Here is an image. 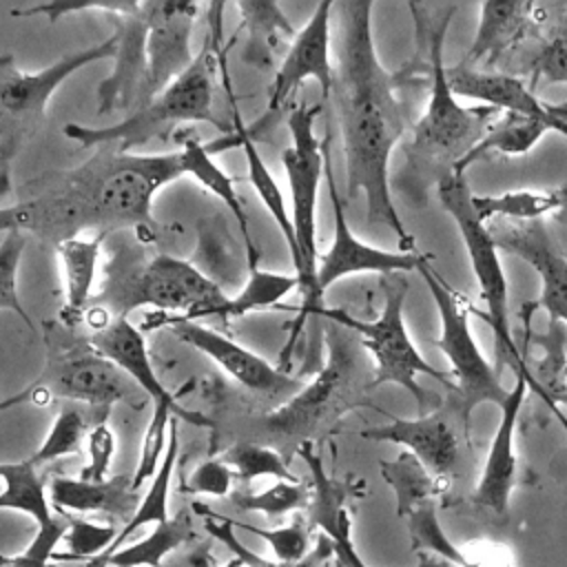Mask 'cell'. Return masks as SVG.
I'll return each mask as SVG.
<instances>
[{
  "instance_id": "9a60e30c",
  "label": "cell",
  "mask_w": 567,
  "mask_h": 567,
  "mask_svg": "<svg viewBox=\"0 0 567 567\" xmlns=\"http://www.w3.org/2000/svg\"><path fill=\"white\" fill-rule=\"evenodd\" d=\"M157 326H166L179 341L204 352L210 361H215L228 377H233L246 390L261 396H279V394H297L306 388L301 379L290 377L286 370L270 365L259 354L250 352L241 343L230 337L202 326L190 319H177L162 315Z\"/></svg>"
},
{
  "instance_id": "30bf717a",
  "label": "cell",
  "mask_w": 567,
  "mask_h": 567,
  "mask_svg": "<svg viewBox=\"0 0 567 567\" xmlns=\"http://www.w3.org/2000/svg\"><path fill=\"white\" fill-rule=\"evenodd\" d=\"M383 288V310L379 319L374 321H363L354 319L341 308H321L317 317L330 319L337 326H343L350 332H357L361 337V343L374 359V374L370 379V390L383 385V383H394L401 385L405 392H410L421 410V416L425 408L430 405V399L425 390L419 385L416 377L425 374L432 377L434 381L447 385L454 390V381L439 372L425 357L416 350L412 343L405 321H403V303L410 292L408 279L403 272L394 275H383L381 281Z\"/></svg>"
},
{
  "instance_id": "60d3db41",
  "label": "cell",
  "mask_w": 567,
  "mask_h": 567,
  "mask_svg": "<svg viewBox=\"0 0 567 567\" xmlns=\"http://www.w3.org/2000/svg\"><path fill=\"white\" fill-rule=\"evenodd\" d=\"M84 434H86L84 414L78 408H62L58 412L44 443L33 452V456L29 461L40 467V465L53 463L62 456L78 454Z\"/></svg>"
},
{
  "instance_id": "3957f363",
  "label": "cell",
  "mask_w": 567,
  "mask_h": 567,
  "mask_svg": "<svg viewBox=\"0 0 567 567\" xmlns=\"http://www.w3.org/2000/svg\"><path fill=\"white\" fill-rule=\"evenodd\" d=\"M410 11L414 13L416 29L427 40L430 73V100L425 113L412 124L410 155L416 159V166L441 171L443 179L485 137L501 111L492 106H461L447 82L443 42L456 4L436 7L434 18L425 4L410 2Z\"/></svg>"
},
{
  "instance_id": "1f68e13d",
  "label": "cell",
  "mask_w": 567,
  "mask_h": 567,
  "mask_svg": "<svg viewBox=\"0 0 567 567\" xmlns=\"http://www.w3.org/2000/svg\"><path fill=\"white\" fill-rule=\"evenodd\" d=\"M0 476H2V494H0L2 509L22 512L31 516L38 527H44L55 520L53 505L47 494V483L40 476L38 465H33L29 458L18 463H2Z\"/></svg>"
},
{
  "instance_id": "d6a6232c",
  "label": "cell",
  "mask_w": 567,
  "mask_h": 567,
  "mask_svg": "<svg viewBox=\"0 0 567 567\" xmlns=\"http://www.w3.org/2000/svg\"><path fill=\"white\" fill-rule=\"evenodd\" d=\"M379 467L383 481L394 489L396 514L401 518L447 487V481L436 478L412 452H401L394 461H381Z\"/></svg>"
},
{
  "instance_id": "7402d4cb",
  "label": "cell",
  "mask_w": 567,
  "mask_h": 567,
  "mask_svg": "<svg viewBox=\"0 0 567 567\" xmlns=\"http://www.w3.org/2000/svg\"><path fill=\"white\" fill-rule=\"evenodd\" d=\"M549 16H551L549 4L512 2V0L483 2L474 42L461 62L467 66H476L478 62L494 64L501 55L518 47L525 38L547 27Z\"/></svg>"
},
{
  "instance_id": "4316f807",
  "label": "cell",
  "mask_w": 567,
  "mask_h": 567,
  "mask_svg": "<svg viewBox=\"0 0 567 567\" xmlns=\"http://www.w3.org/2000/svg\"><path fill=\"white\" fill-rule=\"evenodd\" d=\"M106 235L97 233L89 239L75 237L66 239L58 246L62 272H64V306L60 310V321L78 328L93 303V284H95V270H97V257L100 246Z\"/></svg>"
},
{
  "instance_id": "ee69618b",
  "label": "cell",
  "mask_w": 567,
  "mask_h": 567,
  "mask_svg": "<svg viewBox=\"0 0 567 567\" xmlns=\"http://www.w3.org/2000/svg\"><path fill=\"white\" fill-rule=\"evenodd\" d=\"M69 520L64 514L55 516L53 523L38 527L33 540L18 554H2L0 567H49L55 558L58 543L66 536Z\"/></svg>"
},
{
  "instance_id": "8d00e7d4",
  "label": "cell",
  "mask_w": 567,
  "mask_h": 567,
  "mask_svg": "<svg viewBox=\"0 0 567 567\" xmlns=\"http://www.w3.org/2000/svg\"><path fill=\"white\" fill-rule=\"evenodd\" d=\"M292 288H299L297 275H281V272L259 270L257 266H252L248 284L244 286V290L239 295L228 299V303L221 310V319L244 317L252 310L270 308L281 297H286Z\"/></svg>"
},
{
  "instance_id": "f35d334b",
  "label": "cell",
  "mask_w": 567,
  "mask_h": 567,
  "mask_svg": "<svg viewBox=\"0 0 567 567\" xmlns=\"http://www.w3.org/2000/svg\"><path fill=\"white\" fill-rule=\"evenodd\" d=\"M310 498H312V492L301 481H279L272 487L257 494L237 492L230 496L235 507L244 512H261L270 518L308 509Z\"/></svg>"
},
{
  "instance_id": "cb8c5ba5",
  "label": "cell",
  "mask_w": 567,
  "mask_h": 567,
  "mask_svg": "<svg viewBox=\"0 0 567 567\" xmlns=\"http://www.w3.org/2000/svg\"><path fill=\"white\" fill-rule=\"evenodd\" d=\"M89 339L104 357L122 368L142 392H146L153 405H171L182 410L177 396L157 377L144 334L128 319H111L100 330H93Z\"/></svg>"
},
{
  "instance_id": "ac0fdd59",
  "label": "cell",
  "mask_w": 567,
  "mask_h": 567,
  "mask_svg": "<svg viewBox=\"0 0 567 567\" xmlns=\"http://www.w3.org/2000/svg\"><path fill=\"white\" fill-rule=\"evenodd\" d=\"M297 454L303 458L312 476V498L308 505L310 529H321V534H326L334 545V558L343 560L348 567H368L352 543V518L346 509V485L328 476L323 461L310 441H301ZM416 567H445V560L421 551Z\"/></svg>"
},
{
  "instance_id": "d4e9b609",
  "label": "cell",
  "mask_w": 567,
  "mask_h": 567,
  "mask_svg": "<svg viewBox=\"0 0 567 567\" xmlns=\"http://www.w3.org/2000/svg\"><path fill=\"white\" fill-rule=\"evenodd\" d=\"M49 498L55 512L109 514L115 518H131L142 503L133 487V476H113L104 481L58 476L49 483Z\"/></svg>"
},
{
  "instance_id": "83f0119b",
  "label": "cell",
  "mask_w": 567,
  "mask_h": 567,
  "mask_svg": "<svg viewBox=\"0 0 567 567\" xmlns=\"http://www.w3.org/2000/svg\"><path fill=\"white\" fill-rule=\"evenodd\" d=\"M226 89H228V97H230V106H233V133L237 137V146L244 151V157H246V164H248V179L255 188V193L259 195L261 204L268 208L270 217L275 219L279 233L284 235V241L290 250V257L295 261L297 257V241H295V228H292V217L286 208V202H284V193L277 184V179L272 177V173L268 171V166L264 164L257 146H255V140H252V126L244 124L241 115H239V109H237V102H235V95L230 91V84L226 80Z\"/></svg>"
},
{
  "instance_id": "8992f818",
  "label": "cell",
  "mask_w": 567,
  "mask_h": 567,
  "mask_svg": "<svg viewBox=\"0 0 567 567\" xmlns=\"http://www.w3.org/2000/svg\"><path fill=\"white\" fill-rule=\"evenodd\" d=\"M321 113V104H297L288 115L290 146L281 153V162L288 175L290 202H292V228L297 241V257L292 261L295 275L299 279L301 310L295 319V328L286 352L292 348L303 321L310 315H319L321 297L317 292V197L319 184L326 177V155L323 140L315 135V117Z\"/></svg>"
},
{
  "instance_id": "ab89813d",
  "label": "cell",
  "mask_w": 567,
  "mask_h": 567,
  "mask_svg": "<svg viewBox=\"0 0 567 567\" xmlns=\"http://www.w3.org/2000/svg\"><path fill=\"white\" fill-rule=\"evenodd\" d=\"M534 80L567 84V4H551L549 35L532 62Z\"/></svg>"
},
{
  "instance_id": "681fc988",
  "label": "cell",
  "mask_w": 567,
  "mask_h": 567,
  "mask_svg": "<svg viewBox=\"0 0 567 567\" xmlns=\"http://www.w3.org/2000/svg\"><path fill=\"white\" fill-rule=\"evenodd\" d=\"M186 567H213V558L210 551L206 547L195 549L188 558H186Z\"/></svg>"
},
{
  "instance_id": "f5cc1de1",
  "label": "cell",
  "mask_w": 567,
  "mask_h": 567,
  "mask_svg": "<svg viewBox=\"0 0 567 567\" xmlns=\"http://www.w3.org/2000/svg\"><path fill=\"white\" fill-rule=\"evenodd\" d=\"M323 567H330V563H328V565H323Z\"/></svg>"
},
{
  "instance_id": "836d02e7",
  "label": "cell",
  "mask_w": 567,
  "mask_h": 567,
  "mask_svg": "<svg viewBox=\"0 0 567 567\" xmlns=\"http://www.w3.org/2000/svg\"><path fill=\"white\" fill-rule=\"evenodd\" d=\"M474 210L481 221H538L545 215H558L560 202L556 188L551 190H507L501 195H474Z\"/></svg>"
},
{
  "instance_id": "277c9868",
  "label": "cell",
  "mask_w": 567,
  "mask_h": 567,
  "mask_svg": "<svg viewBox=\"0 0 567 567\" xmlns=\"http://www.w3.org/2000/svg\"><path fill=\"white\" fill-rule=\"evenodd\" d=\"M217 40V33H213L184 75H179L164 93L137 106L122 122L111 126L69 122L62 133L80 146H106L120 153H135L151 140H166L168 131L182 122H206L221 128V122L213 111V73L219 60Z\"/></svg>"
},
{
  "instance_id": "6da1fadb",
  "label": "cell",
  "mask_w": 567,
  "mask_h": 567,
  "mask_svg": "<svg viewBox=\"0 0 567 567\" xmlns=\"http://www.w3.org/2000/svg\"><path fill=\"white\" fill-rule=\"evenodd\" d=\"M372 2H334V106L346 157V193H363L370 224L394 230L401 250L412 252L408 233L390 195L388 166L394 144L408 128L403 104L394 95V75L383 69L372 38Z\"/></svg>"
},
{
  "instance_id": "f546056e",
  "label": "cell",
  "mask_w": 567,
  "mask_h": 567,
  "mask_svg": "<svg viewBox=\"0 0 567 567\" xmlns=\"http://www.w3.org/2000/svg\"><path fill=\"white\" fill-rule=\"evenodd\" d=\"M545 133H549V126L543 120L520 115L514 111H503L494 120V124L489 126L485 137L456 164L454 173L465 175L467 166H472L474 162H478L481 157H485L489 153L525 155L536 146V142H540V137Z\"/></svg>"
},
{
  "instance_id": "8fae6325",
  "label": "cell",
  "mask_w": 567,
  "mask_h": 567,
  "mask_svg": "<svg viewBox=\"0 0 567 567\" xmlns=\"http://www.w3.org/2000/svg\"><path fill=\"white\" fill-rule=\"evenodd\" d=\"M416 272L427 284L430 295L439 310L441 334L439 339H434V346L450 361L458 421L467 432L472 412L481 403H494L501 408L507 401L509 390L503 388L496 365H492L483 357L478 343L472 337L465 299L454 288H450V284L430 266V257H425Z\"/></svg>"
},
{
  "instance_id": "52a82bcc",
  "label": "cell",
  "mask_w": 567,
  "mask_h": 567,
  "mask_svg": "<svg viewBox=\"0 0 567 567\" xmlns=\"http://www.w3.org/2000/svg\"><path fill=\"white\" fill-rule=\"evenodd\" d=\"M436 195L441 206L454 219L470 264L472 272L478 281L481 299L485 301V321L494 334V354H496V372L501 374L503 368H509L516 374L527 377L532 392H536L545 401V392L538 385L534 370L527 363L525 350H520L514 341L512 326H509V306H507V279L498 257V246L489 233V226L481 221L472 204V190L465 182V175L450 173L436 184Z\"/></svg>"
},
{
  "instance_id": "e0dca14e",
  "label": "cell",
  "mask_w": 567,
  "mask_h": 567,
  "mask_svg": "<svg viewBox=\"0 0 567 567\" xmlns=\"http://www.w3.org/2000/svg\"><path fill=\"white\" fill-rule=\"evenodd\" d=\"M332 20H334V2H319L310 16V20L297 31L295 40L284 55L270 93H268V111H279L286 100L308 80H317L321 89V97L328 100L334 86V64L330 60L332 49Z\"/></svg>"
},
{
  "instance_id": "4dcf8cb0",
  "label": "cell",
  "mask_w": 567,
  "mask_h": 567,
  "mask_svg": "<svg viewBox=\"0 0 567 567\" xmlns=\"http://www.w3.org/2000/svg\"><path fill=\"white\" fill-rule=\"evenodd\" d=\"M193 536V518L188 512L171 516L166 523L155 525V529L126 547H120L115 554L102 563H89L84 567H162L166 554L184 545Z\"/></svg>"
},
{
  "instance_id": "c3c4849f",
  "label": "cell",
  "mask_w": 567,
  "mask_h": 567,
  "mask_svg": "<svg viewBox=\"0 0 567 567\" xmlns=\"http://www.w3.org/2000/svg\"><path fill=\"white\" fill-rule=\"evenodd\" d=\"M135 2L133 0H117V2H91V0H84V2H42V4H33V7H27V9H13L11 13L13 16H47L49 22H58L62 16L66 13H78V11H104L109 13L111 18L113 16H120V13H126Z\"/></svg>"
},
{
  "instance_id": "d590c367",
  "label": "cell",
  "mask_w": 567,
  "mask_h": 567,
  "mask_svg": "<svg viewBox=\"0 0 567 567\" xmlns=\"http://www.w3.org/2000/svg\"><path fill=\"white\" fill-rule=\"evenodd\" d=\"M405 529L410 536V547L421 551H432L454 567H489L476 558H470L443 529L436 507L432 501L419 505L405 516Z\"/></svg>"
},
{
  "instance_id": "f907efd6",
  "label": "cell",
  "mask_w": 567,
  "mask_h": 567,
  "mask_svg": "<svg viewBox=\"0 0 567 567\" xmlns=\"http://www.w3.org/2000/svg\"><path fill=\"white\" fill-rule=\"evenodd\" d=\"M556 195H558V202H560V210H558L556 217H560L563 221H567V182L556 188Z\"/></svg>"
},
{
  "instance_id": "b9f144b4",
  "label": "cell",
  "mask_w": 567,
  "mask_h": 567,
  "mask_svg": "<svg viewBox=\"0 0 567 567\" xmlns=\"http://www.w3.org/2000/svg\"><path fill=\"white\" fill-rule=\"evenodd\" d=\"M24 233L22 230H4L0 241V308L13 310L20 315V319L33 328L27 310L20 303L18 297V266L24 250Z\"/></svg>"
},
{
  "instance_id": "e575fe53",
  "label": "cell",
  "mask_w": 567,
  "mask_h": 567,
  "mask_svg": "<svg viewBox=\"0 0 567 567\" xmlns=\"http://www.w3.org/2000/svg\"><path fill=\"white\" fill-rule=\"evenodd\" d=\"M193 512L204 518L206 532H210V536H215L219 543H224L228 549H233V551L237 554L239 563H244V565H248V567H323V565H328L330 558H334V545H332V540H330L326 534H319L315 547L310 549V554H308L306 558H301V560H297V563H281V560L270 563V560H266V558L252 554L250 549H246V547L241 545V540H239V538L235 536V532H233L235 525H233L230 518L210 512V509H208L206 505H202V503H195V505H193Z\"/></svg>"
},
{
  "instance_id": "d6986e66",
  "label": "cell",
  "mask_w": 567,
  "mask_h": 567,
  "mask_svg": "<svg viewBox=\"0 0 567 567\" xmlns=\"http://www.w3.org/2000/svg\"><path fill=\"white\" fill-rule=\"evenodd\" d=\"M117 51L113 71L97 84V113L137 106L146 80L148 0L135 2L126 13L113 16Z\"/></svg>"
},
{
  "instance_id": "74e56055",
  "label": "cell",
  "mask_w": 567,
  "mask_h": 567,
  "mask_svg": "<svg viewBox=\"0 0 567 567\" xmlns=\"http://www.w3.org/2000/svg\"><path fill=\"white\" fill-rule=\"evenodd\" d=\"M235 472L237 481L250 483L261 476H272L279 481H299L290 470L284 456L266 445L257 443H235L221 456Z\"/></svg>"
},
{
  "instance_id": "7bdbcfd3",
  "label": "cell",
  "mask_w": 567,
  "mask_h": 567,
  "mask_svg": "<svg viewBox=\"0 0 567 567\" xmlns=\"http://www.w3.org/2000/svg\"><path fill=\"white\" fill-rule=\"evenodd\" d=\"M235 527L250 532L259 538H264L270 549L275 551V558L281 563H297L301 558H306L310 554V525H306L303 520H292L286 527H275V529H264L257 525H248V523H235Z\"/></svg>"
},
{
  "instance_id": "484cf974",
  "label": "cell",
  "mask_w": 567,
  "mask_h": 567,
  "mask_svg": "<svg viewBox=\"0 0 567 567\" xmlns=\"http://www.w3.org/2000/svg\"><path fill=\"white\" fill-rule=\"evenodd\" d=\"M175 137L182 142V153H184V168H186V175H193L206 190H210L228 210L230 215L235 217L237 226H239V233L244 237V244H246V250H248V268L257 266V248L252 244V235H250V226H248V217L241 208V202L235 193V186H233V179L215 164V159L210 157V153L215 151H224L228 148L226 144H217L213 142V146L204 144L197 133L193 128H186V131H177Z\"/></svg>"
},
{
  "instance_id": "7a4b0ae2",
  "label": "cell",
  "mask_w": 567,
  "mask_h": 567,
  "mask_svg": "<svg viewBox=\"0 0 567 567\" xmlns=\"http://www.w3.org/2000/svg\"><path fill=\"white\" fill-rule=\"evenodd\" d=\"M186 175L184 153H120L102 146L93 159L38 182V193L4 206L0 228L29 230L58 246L84 228L109 230L153 226V197Z\"/></svg>"
},
{
  "instance_id": "7c38bea8",
  "label": "cell",
  "mask_w": 567,
  "mask_h": 567,
  "mask_svg": "<svg viewBox=\"0 0 567 567\" xmlns=\"http://www.w3.org/2000/svg\"><path fill=\"white\" fill-rule=\"evenodd\" d=\"M326 334V365L301 392L261 419L264 432L272 436H299L306 441L319 425L339 419L359 403V392H363L357 390L361 383L359 370L363 368L359 348L339 337L337 330H328Z\"/></svg>"
},
{
  "instance_id": "5b68a950",
  "label": "cell",
  "mask_w": 567,
  "mask_h": 567,
  "mask_svg": "<svg viewBox=\"0 0 567 567\" xmlns=\"http://www.w3.org/2000/svg\"><path fill=\"white\" fill-rule=\"evenodd\" d=\"M228 299L230 297L190 261L162 252L126 270L111 264L109 279L93 297L91 308H102L113 319H126L131 310L153 306L166 317L193 321L221 317Z\"/></svg>"
},
{
  "instance_id": "f1b7e54d",
  "label": "cell",
  "mask_w": 567,
  "mask_h": 567,
  "mask_svg": "<svg viewBox=\"0 0 567 567\" xmlns=\"http://www.w3.org/2000/svg\"><path fill=\"white\" fill-rule=\"evenodd\" d=\"M241 13L244 29L248 31V42L241 60L255 69L270 66L279 44L292 42L297 31L284 16L277 2L270 0H239L235 4Z\"/></svg>"
},
{
  "instance_id": "ffe728a7",
  "label": "cell",
  "mask_w": 567,
  "mask_h": 567,
  "mask_svg": "<svg viewBox=\"0 0 567 567\" xmlns=\"http://www.w3.org/2000/svg\"><path fill=\"white\" fill-rule=\"evenodd\" d=\"M447 82L454 95L478 100L492 109L514 111L543 120L549 131L567 137V104H547L518 78L496 71H478L463 62L447 66Z\"/></svg>"
},
{
  "instance_id": "4fadbf2b",
  "label": "cell",
  "mask_w": 567,
  "mask_h": 567,
  "mask_svg": "<svg viewBox=\"0 0 567 567\" xmlns=\"http://www.w3.org/2000/svg\"><path fill=\"white\" fill-rule=\"evenodd\" d=\"M323 155H326V184H328V197L332 206V219H334V235L330 248L319 257L317 264V292L323 299L326 290L337 284L339 279L348 275L359 272H377V275H394V272H412L419 270V266L425 261L427 255H421L416 250H381L374 246L363 244L357 239L348 226L346 213H343V199L337 190V177L332 168V155H330V133L323 137Z\"/></svg>"
},
{
  "instance_id": "9c48e42d",
  "label": "cell",
  "mask_w": 567,
  "mask_h": 567,
  "mask_svg": "<svg viewBox=\"0 0 567 567\" xmlns=\"http://www.w3.org/2000/svg\"><path fill=\"white\" fill-rule=\"evenodd\" d=\"M117 38L62 55L42 71L27 73L18 69L11 53L0 58V182L2 195L11 188V164L22 146L33 137L47 117V106L64 80L82 66L113 60Z\"/></svg>"
},
{
  "instance_id": "816d5d0a",
  "label": "cell",
  "mask_w": 567,
  "mask_h": 567,
  "mask_svg": "<svg viewBox=\"0 0 567 567\" xmlns=\"http://www.w3.org/2000/svg\"><path fill=\"white\" fill-rule=\"evenodd\" d=\"M332 567H348L343 560H339V558H334V565Z\"/></svg>"
},
{
  "instance_id": "f6af8a7d",
  "label": "cell",
  "mask_w": 567,
  "mask_h": 567,
  "mask_svg": "<svg viewBox=\"0 0 567 567\" xmlns=\"http://www.w3.org/2000/svg\"><path fill=\"white\" fill-rule=\"evenodd\" d=\"M64 514L69 520V532H66V545H69V554L55 556V558H78V556H86L89 560L104 554L113 540L117 538V532L113 525H104V523H93V520H84L78 516H71L66 512H58Z\"/></svg>"
},
{
  "instance_id": "ba28073f",
  "label": "cell",
  "mask_w": 567,
  "mask_h": 567,
  "mask_svg": "<svg viewBox=\"0 0 567 567\" xmlns=\"http://www.w3.org/2000/svg\"><path fill=\"white\" fill-rule=\"evenodd\" d=\"M47 363L42 374L18 396H11L2 408L18 401L47 403L53 396L109 408L126 399L137 388L131 377L104 357L89 337L78 334V328L58 321H44Z\"/></svg>"
},
{
  "instance_id": "603a6c76",
  "label": "cell",
  "mask_w": 567,
  "mask_h": 567,
  "mask_svg": "<svg viewBox=\"0 0 567 567\" xmlns=\"http://www.w3.org/2000/svg\"><path fill=\"white\" fill-rule=\"evenodd\" d=\"M361 439L405 445L436 478L447 481L458 463V436L443 410L416 419H390L385 425L368 427Z\"/></svg>"
},
{
  "instance_id": "7dc6e473",
  "label": "cell",
  "mask_w": 567,
  "mask_h": 567,
  "mask_svg": "<svg viewBox=\"0 0 567 567\" xmlns=\"http://www.w3.org/2000/svg\"><path fill=\"white\" fill-rule=\"evenodd\" d=\"M89 445V461L80 472V478L84 481H104L106 472L111 467V458L115 452V436L113 430L102 421L93 425V430L86 436Z\"/></svg>"
},
{
  "instance_id": "2e32d148",
  "label": "cell",
  "mask_w": 567,
  "mask_h": 567,
  "mask_svg": "<svg viewBox=\"0 0 567 567\" xmlns=\"http://www.w3.org/2000/svg\"><path fill=\"white\" fill-rule=\"evenodd\" d=\"M197 9L199 7L193 2L148 0L146 80L137 106L164 93L195 62L190 51V35Z\"/></svg>"
},
{
  "instance_id": "bcb514c9",
  "label": "cell",
  "mask_w": 567,
  "mask_h": 567,
  "mask_svg": "<svg viewBox=\"0 0 567 567\" xmlns=\"http://www.w3.org/2000/svg\"><path fill=\"white\" fill-rule=\"evenodd\" d=\"M235 478L233 467L224 458H206L182 481L179 492L224 498L230 494Z\"/></svg>"
},
{
  "instance_id": "5bb4252c",
  "label": "cell",
  "mask_w": 567,
  "mask_h": 567,
  "mask_svg": "<svg viewBox=\"0 0 567 567\" xmlns=\"http://www.w3.org/2000/svg\"><path fill=\"white\" fill-rule=\"evenodd\" d=\"M489 233L509 255L527 261L540 277V295L534 303L520 308V319L529 328L532 315L545 310L549 319L567 323V257L556 246L543 219L538 221H489Z\"/></svg>"
},
{
  "instance_id": "44dd1931",
  "label": "cell",
  "mask_w": 567,
  "mask_h": 567,
  "mask_svg": "<svg viewBox=\"0 0 567 567\" xmlns=\"http://www.w3.org/2000/svg\"><path fill=\"white\" fill-rule=\"evenodd\" d=\"M527 390H532L527 377L516 374L514 388L509 390L507 401L501 405V421L496 425L481 478L474 489V503L496 516H507L512 489L516 487L518 458L514 450V436Z\"/></svg>"
}]
</instances>
